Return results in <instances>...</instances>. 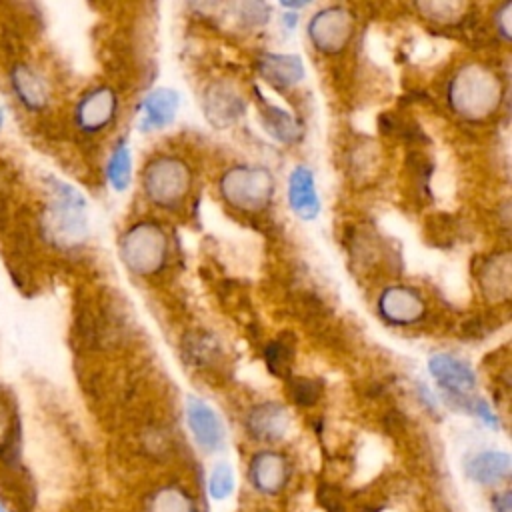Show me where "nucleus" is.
<instances>
[{
	"mask_svg": "<svg viewBox=\"0 0 512 512\" xmlns=\"http://www.w3.org/2000/svg\"><path fill=\"white\" fill-rule=\"evenodd\" d=\"M502 96L500 76L482 62L462 64L446 88V100L452 112L472 122L490 118L500 108Z\"/></svg>",
	"mask_w": 512,
	"mask_h": 512,
	"instance_id": "obj_1",
	"label": "nucleus"
},
{
	"mask_svg": "<svg viewBox=\"0 0 512 512\" xmlns=\"http://www.w3.org/2000/svg\"><path fill=\"white\" fill-rule=\"evenodd\" d=\"M52 202L44 216L48 240L60 248H74L88 236V210L84 196L66 182L50 180Z\"/></svg>",
	"mask_w": 512,
	"mask_h": 512,
	"instance_id": "obj_2",
	"label": "nucleus"
},
{
	"mask_svg": "<svg viewBox=\"0 0 512 512\" xmlns=\"http://www.w3.org/2000/svg\"><path fill=\"white\" fill-rule=\"evenodd\" d=\"M218 192L230 208L256 214L266 210L274 198V176L264 166L238 164L220 176Z\"/></svg>",
	"mask_w": 512,
	"mask_h": 512,
	"instance_id": "obj_3",
	"label": "nucleus"
},
{
	"mask_svg": "<svg viewBox=\"0 0 512 512\" xmlns=\"http://www.w3.org/2000/svg\"><path fill=\"white\" fill-rule=\"evenodd\" d=\"M118 256L136 276L158 274L168 260V236L156 222H136L120 236Z\"/></svg>",
	"mask_w": 512,
	"mask_h": 512,
	"instance_id": "obj_4",
	"label": "nucleus"
},
{
	"mask_svg": "<svg viewBox=\"0 0 512 512\" xmlns=\"http://www.w3.org/2000/svg\"><path fill=\"white\" fill-rule=\"evenodd\" d=\"M142 188L152 204L176 210L192 188V170L182 158L156 156L142 172Z\"/></svg>",
	"mask_w": 512,
	"mask_h": 512,
	"instance_id": "obj_5",
	"label": "nucleus"
},
{
	"mask_svg": "<svg viewBox=\"0 0 512 512\" xmlns=\"http://www.w3.org/2000/svg\"><path fill=\"white\" fill-rule=\"evenodd\" d=\"M354 36V18L344 6H326L308 22V38L322 54H340Z\"/></svg>",
	"mask_w": 512,
	"mask_h": 512,
	"instance_id": "obj_6",
	"label": "nucleus"
},
{
	"mask_svg": "<svg viewBox=\"0 0 512 512\" xmlns=\"http://www.w3.org/2000/svg\"><path fill=\"white\" fill-rule=\"evenodd\" d=\"M378 314L388 324L410 326L426 316V302L414 288L394 284L380 292Z\"/></svg>",
	"mask_w": 512,
	"mask_h": 512,
	"instance_id": "obj_7",
	"label": "nucleus"
},
{
	"mask_svg": "<svg viewBox=\"0 0 512 512\" xmlns=\"http://www.w3.org/2000/svg\"><path fill=\"white\" fill-rule=\"evenodd\" d=\"M248 480L256 492L276 496L290 480V464L286 456L276 450H260L248 464Z\"/></svg>",
	"mask_w": 512,
	"mask_h": 512,
	"instance_id": "obj_8",
	"label": "nucleus"
},
{
	"mask_svg": "<svg viewBox=\"0 0 512 512\" xmlns=\"http://www.w3.org/2000/svg\"><path fill=\"white\" fill-rule=\"evenodd\" d=\"M186 424L196 444L206 452H216L224 446L226 430L218 412L198 396L186 398Z\"/></svg>",
	"mask_w": 512,
	"mask_h": 512,
	"instance_id": "obj_9",
	"label": "nucleus"
},
{
	"mask_svg": "<svg viewBox=\"0 0 512 512\" xmlns=\"http://www.w3.org/2000/svg\"><path fill=\"white\" fill-rule=\"evenodd\" d=\"M118 98L108 86H98L82 96L76 106V124L80 130L94 134L104 130L116 116Z\"/></svg>",
	"mask_w": 512,
	"mask_h": 512,
	"instance_id": "obj_10",
	"label": "nucleus"
},
{
	"mask_svg": "<svg viewBox=\"0 0 512 512\" xmlns=\"http://www.w3.org/2000/svg\"><path fill=\"white\" fill-rule=\"evenodd\" d=\"M290 428L288 408L280 402H260L246 414V430L258 442H278Z\"/></svg>",
	"mask_w": 512,
	"mask_h": 512,
	"instance_id": "obj_11",
	"label": "nucleus"
},
{
	"mask_svg": "<svg viewBox=\"0 0 512 512\" xmlns=\"http://www.w3.org/2000/svg\"><path fill=\"white\" fill-rule=\"evenodd\" d=\"M428 372L444 390L456 396H466L476 386L474 370L464 360L446 352H436L428 358Z\"/></svg>",
	"mask_w": 512,
	"mask_h": 512,
	"instance_id": "obj_12",
	"label": "nucleus"
},
{
	"mask_svg": "<svg viewBox=\"0 0 512 512\" xmlns=\"http://www.w3.org/2000/svg\"><path fill=\"white\" fill-rule=\"evenodd\" d=\"M256 70L270 86L278 90L294 88L306 76L304 64L296 54L266 52L256 60Z\"/></svg>",
	"mask_w": 512,
	"mask_h": 512,
	"instance_id": "obj_13",
	"label": "nucleus"
},
{
	"mask_svg": "<svg viewBox=\"0 0 512 512\" xmlns=\"http://www.w3.org/2000/svg\"><path fill=\"white\" fill-rule=\"evenodd\" d=\"M204 112L214 126H228L230 122L238 120L244 112L242 94L228 82H214L206 86Z\"/></svg>",
	"mask_w": 512,
	"mask_h": 512,
	"instance_id": "obj_14",
	"label": "nucleus"
},
{
	"mask_svg": "<svg viewBox=\"0 0 512 512\" xmlns=\"http://www.w3.org/2000/svg\"><path fill=\"white\" fill-rule=\"evenodd\" d=\"M288 204L300 220H314L320 214L314 172L304 164L294 166L288 176Z\"/></svg>",
	"mask_w": 512,
	"mask_h": 512,
	"instance_id": "obj_15",
	"label": "nucleus"
},
{
	"mask_svg": "<svg viewBox=\"0 0 512 512\" xmlns=\"http://www.w3.org/2000/svg\"><path fill=\"white\" fill-rule=\"evenodd\" d=\"M480 290L490 302H508L510 284H512V262L510 252H498L484 260L478 274Z\"/></svg>",
	"mask_w": 512,
	"mask_h": 512,
	"instance_id": "obj_16",
	"label": "nucleus"
},
{
	"mask_svg": "<svg viewBox=\"0 0 512 512\" xmlns=\"http://www.w3.org/2000/svg\"><path fill=\"white\" fill-rule=\"evenodd\" d=\"M180 108V94L172 88H156L144 96L140 104V128L160 130L176 118Z\"/></svg>",
	"mask_w": 512,
	"mask_h": 512,
	"instance_id": "obj_17",
	"label": "nucleus"
},
{
	"mask_svg": "<svg viewBox=\"0 0 512 512\" xmlns=\"http://www.w3.org/2000/svg\"><path fill=\"white\" fill-rule=\"evenodd\" d=\"M464 470L472 482L482 484V486H494L510 476L512 460H510L508 452L482 450L466 460Z\"/></svg>",
	"mask_w": 512,
	"mask_h": 512,
	"instance_id": "obj_18",
	"label": "nucleus"
},
{
	"mask_svg": "<svg viewBox=\"0 0 512 512\" xmlns=\"http://www.w3.org/2000/svg\"><path fill=\"white\" fill-rule=\"evenodd\" d=\"M260 118H262L266 132L270 136H274L276 140H280L284 144H296L302 140V134H304L302 124L288 110L264 102Z\"/></svg>",
	"mask_w": 512,
	"mask_h": 512,
	"instance_id": "obj_19",
	"label": "nucleus"
},
{
	"mask_svg": "<svg viewBox=\"0 0 512 512\" xmlns=\"http://www.w3.org/2000/svg\"><path fill=\"white\" fill-rule=\"evenodd\" d=\"M12 86H14V92L18 94L20 102L24 106H28L30 110L42 108L48 100L46 84L32 68H28L24 64H20L12 70Z\"/></svg>",
	"mask_w": 512,
	"mask_h": 512,
	"instance_id": "obj_20",
	"label": "nucleus"
},
{
	"mask_svg": "<svg viewBox=\"0 0 512 512\" xmlns=\"http://www.w3.org/2000/svg\"><path fill=\"white\" fill-rule=\"evenodd\" d=\"M144 512H196V506L184 488L164 486L148 498Z\"/></svg>",
	"mask_w": 512,
	"mask_h": 512,
	"instance_id": "obj_21",
	"label": "nucleus"
},
{
	"mask_svg": "<svg viewBox=\"0 0 512 512\" xmlns=\"http://www.w3.org/2000/svg\"><path fill=\"white\" fill-rule=\"evenodd\" d=\"M130 174H132L130 146L126 142H118V146L114 148L106 164V178L116 192H122L130 184Z\"/></svg>",
	"mask_w": 512,
	"mask_h": 512,
	"instance_id": "obj_22",
	"label": "nucleus"
},
{
	"mask_svg": "<svg viewBox=\"0 0 512 512\" xmlns=\"http://www.w3.org/2000/svg\"><path fill=\"white\" fill-rule=\"evenodd\" d=\"M292 358H294L292 346L286 340H282V338H276V340L268 342L266 348H264V362H266L268 370L274 376L288 374Z\"/></svg>",
	"mask_w": 512,
	"mask_h": 512,
	"instance_id": "obj_23",
	"label": "nucleus"
},
{
	"mask_svg": "<svg viewBox=\"0 0 512 512\" xmlns=\"http://www.w3.org/2000/svg\"><path fill=\"white\" fill-rule=\"evenodd\" d=\"M208 492L214 500H226L234 492V470L230 464H218L208 480Z\"/></svg>",
	"mask_w": 512,
	"mask_h": 512,
	"instance_id": "obj_24",
	"label": "nucleus"
},
{
	"mask_svg": "<svg viewBox=\"0 0 512 512\" xmlns=\"http://www.w3.org/2000/svg\"><path fill=\"white\" fill-rule=\"evenodd\" d=\"M416 8L430 20L436 22H454L462 16L464 6L460 2H422Z\"/></svg>",
	"mask_w": 512,
	"mask_h": 512,
	"instance_id": "obj_25",
	"label": "nucleus"
},
{
	"mask_svg": "<svg viewBox=\"0 0 512 512\" xmlns=\"http://www.w3.org/2000/svg\"><path fill=\"white\" fill-rule=\"evenodd\" d=\"M290 396L298 406H312L320 398V384L310 378H294L290 382Z\"/></svg>",
	"mask_w": 512,
	"mask_h": 512,
	"instance_id": "obj_26",
	"label": "nucleus"
},
{
	"mask_svg": "<svg viewBox=\"0 0 512 512\" xmlns=\"http://www.w3.org/2000/svg\"><path fill=\"white\" fill-rule=\"evenodd\" d=\"M510 2H504L502 6H500V10L494 14V24H496V30H498V34L504 38V40H508L510 38Z\"/></svg>",
	"mask_w": 512,
	"mask_h": 512,
	"instance_id": "obj_27",
	"label": "nucleus"
},
{
	"mask_svg": "<svg viewBox=\"0 0 512 512\" xmlns=\"http://www.w3.org/2000/svg\"><path fill=\"white\" fill-rule=\"evenodd\" d=\"M470 410H472L482 422H486L490 428H498V418H496V414L492 412V408H490L482 398L474 400V402L470 404Z\"/></svg>",
	"mask_w": 512,
	"mask_h": 512,
	"instance_id": "obj_28",
	"label": "nucleus"
},
{
	"mask_svg": "<svg viewBox=\"0 0 512 512\" xmlns=\"http://www.w3.org/2000/svg\"><path fill=\"white\" fill-rule=\"evenodd\" d=\"M492 510L494 512H512V494H510V490L496 492L492 496Z\"/></svg>",
	"mask_w": 512,
	"mask_h": 512,
	"instance_id": "obj_29",
	"label": "nucleus"
},
{
	"mask_svg": "<svg viewBox=\"0 0 512 512\" xmlns=\"http://www.w3.org/2000/svg\"><path fill=\"white\" fill-rule=\"evenodd\" d=\"M282 22H284V26L294 28V26H296V22H298V16H296L294 12H288V14H284V16H282Z\"/></svg>",
	"mask_w": 512,
	"mask_h": 512,
	"instance_id": "obj_30",
	"label": "nucleus"
},
{
	"mask_svg": "<svg viewBox=\"0 0 512 512\" xmlns=\"http://www.w3.org/2000/svg\"><path fill=\"white\" fill-rule=\"evenodd\" d=\"M6 426H8V418H6L4 408L0 406V440H2V438H4V434H6Z\"/></svg>",
	"mask_w": 512,
	"mask_h": 512,
	"instance_id": "obj_31",
	"label": "nucleus"
},
{
	"mask_svg": "<svg viewBox=\"0 0 512 512\" xmlns=\"http://www.w3.org/2000/svg\"><path fill=\"white\" fill-rule=\"evenodd\" d=\"M0 512H6V510H4V506H2V504H0Z\"/></svg>",
	"mask_w": 512,
	"mask_h": 512,
	"instance_id": "obj_32",
	"label": "nucleus"
},
{
	"mask_svg": "<svg viewBox=\"0 0 512 512\" xmlns=\"http://www.w3.org/2000/svg\"><path fill=\"white\" fill-rule=\"evenodd\" d=\"M0 124H2V110H0Z\"/></svg>",
	"mask_w": 512,
	"mask_h": 512,
	"instance_id": "obj_33",
	"label": "nucleus"
}]
</instances>
